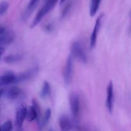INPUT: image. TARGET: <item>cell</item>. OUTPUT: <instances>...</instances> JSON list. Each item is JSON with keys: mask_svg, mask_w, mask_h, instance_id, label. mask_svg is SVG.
Masks as SVG:
<instances>
[{"mask_svg": "<svg viewBox=\"0 0 131 131\" xmlns=\"http://www.w3.org/2000/svg\"><path fill=\"white\" fill-rule=\"evenodd\" d=\"M58 0H47L46 3L44 4L43 6L40 9L39 11L38 12L36 16L35 17L33 22L30 26L31 28H33L35 27L37 24L39 23V22L43 19V17L47 15L57 3Z\"/></svg>", "mask_w": 131, "mask_h": 131, "instance_id": "1", "label": "cell"}, {"mask_svg": "<svg viewBox=\"0 0 131 131\" xmlns=\"http://www.w3.org/2000/svg\"><path fill=\"white\" fill-rule=\"evenodd\" d=\"M24 95V93L23 90L17 86H12L9 88L1 89V97H4L11 101H15L21 99Z\"/></svg>", "mask_w": 131, "mask_h": 131, "instance_id": "2", "label": "cell"}, {"mask_svg": "<svg viewBox=\"0 0 131 131\" xmlns=\"http://www.w3.org/2000/svg\"><path fill=\"white\" fill-rule=\"evenodd\" d=\"M27 119L29 122L36 120L38 123V127L40 125L42 119L41 116V110L37 100L33 99L32 101V106L29 107L27 113Z\"/></svg>", "mask_w": 131, "mask_h": 131, "instance_id": "3", "label": "cell"}, {"mask_svg": "<svg viewBox=\"0 0 131 131\" xmlns=\"http://www.w3.org/2000/svg\"><path fill=\"white\" fill-rule=\"evenodd\" d=\"M69 103L70 110L75 120H78L80 116L81 105L79 95L75 92H72L69 96Z\"/></svg>", "mask_w": 131, "mask_h": 131, "instance_id": "4", "label": "cell"}, {"mask_svg": "<svg viewBox=\"0 0 131 131\" xmlns=\"http://www.w3.org/2000/svg\"><path fill=\"white\" fill-rule=\"evenodd\" d=\"M15 33L12 30L8 29L6 27L1 26L0 28V44L1 46L10 45L14 41Z\"/></svg>", "mask_w": 131, "mask_h": 131, "instance_id": "5", "label": "cell"}, {"mask_svg": "<svg viewBox=\"0 0 131 131\" xmlns=\"http://www.w3.org/2000/svg\"><path fill=\"white\" fill-rule=\"evenodd\" d=\"M71 54L75 58H78L79 61L84 63H86L88 61L86 54L84 51V49L82 47L80 43L78 42H75L72 43L70 47Z\"/></svg>", "mask_w": 131, "mask_h": 131, "instance_id": "6", "label": "cell"}, {"mask_svg": "<svg viewBox=\"0 0 131 131\" xmlns=\"http://www.w3.org/2000/svg\"><path fill=\"white\" fill-rule=\"evenodd\" d=\"M39 71V68L38 66H35L28 69L26 71H24L20 74H16V79H15V84L19 83L26 81L29 79H33L34 77L38 74Z\"/></svg>", "mask_w": 131, "mask_h": 131, "instance_id": "7", "label": "cell"}, {"mask_svg": "<svg viewBox=\"0 0 131 131\" xmlns=\"http://www.w3.org/2000/svg\"><path fill=\"white\" fill-rule=\"evenodd\" d=\"M73 74L72 55H70L66 61L63 70V79L66 85H69L72 81Z\"/></svg>", "mask_w": 131, "mask_h": 131, "instance_id": "8", "label": "cell"}, {"mask_svg": "<svg viewBox=\"0 0 131 131\" xmlns=\"http://www.w3.org/2000/svg\"><path fill=\"white\" fill-rule=\"evenodd\" d=\"M28 110L24 105H21L18 107L15 114V125L18 129H21L23 123L26 118H27Z\"/></svg>", "mask_w": 131, "mask_h": 131, "instance_id": "9", "label": "cell"}, {"mask_svg": "<svg viewBox=\"0 0 131 131\" xmlns=\"http://www.w3.org/2000/svg\"><path fill=\"white\" fill-rule=\"evenodd\" d=\"M106 105L107 110L110 113L113 112L114 105V87L112 82H110L107 86L106 91Z\"/></svg>", "mask_w": 131, "mask_h": 131, "instance_id": "10", "label": "cell"}, {"mask_svg": "<svg viewBox=\"0 0 131 131\" xmlns=\"http://www.w3.org/2000/svg\"><path fill=\"white\" fill-rule=\"evenodd\" d=\"M103 15L102 14H101V15L99 16V17L97 18V19L96 20L94 28H93V30L92 31V35H91L90 37V46L91 49L94 48L95 46L96 45V42H97V36H98L99 31L100 28L101 26V23H102V18H103Z\"/></svg>", "mask_w": 131, "mask_h": 131, "instance_id": "11", "label": "cell"}, {"mask_svg": "<svg viewBox=\"0 0 131 131\" xmlns=\"http://www.w3.org/2000/svg\"><path fill=\"white\" fill-rule=\"evenodd\" d=\"M15 79H16V74L12 72H7L1 76L0 85L1 86H4L15 84Z\"/></svg>", "mask_w": 131, "mask_h": 131, "instance_id": "12", "label": "cell"}, {"mask_svg": "<svg viewBox=\"0 0 131 131\" xmlns=\"http://www.w3.org/2000/svg\"><path fill=\"white\" fill-rule=\"evenodd\" d=\"M39 1L40 0H30L29 1V4L26 8V10H25V12L23 13V15H22V20L25 21L29 18L31 13L34 11L35 8L38 5Z\"/></svg>", "mask_w": 131, "mask_h": 131, "instance_id": "13", "label": "cell"}, {"mask_svg": "<svg viewBox=\"0 0 131 131\" xmlns=\"http://www.w3.org/2000/svg\"><path fill=\"white\" fill-rule=\"evenodd\" d=\"M59 125L61 130H68L72 128L73 124L69 116L67 115H62L59 119Z\"/></svg>", "mask_w": 131, "mask_h": 131, "instance_id": "14", "label": "cell"}, {"mask_svg": "<svg viewBox=\"0 0 131 131\" xmlns=\"http://www.w3.org/2000/svg\"><path fill=\"white\" fill-rule=\"evenodd\" d=\"M4 61L6 63H14L18 62L23 59V55L20 54H9L4 57Z\"/></svg>", "mask_w": 131, "mask_h": 131, "instance_id": "15", "label": "cell"}, {"mask_svg": "<svg viewBox=\"0 0 131 131\" xmlns=\"http://www.w3.org/2000/svg\"><path fill=\"white\" fill-rule=\"evenodd\" d=\"M101 0H91L90 5V15L91 17H93L97 14L101 5Z\"/></svg>", "mask_w": 131, "mask_h": 131, "instance_id": "16", "label": "cell"}, {"mask_svg": "<svg viewBox=\"0 0 131 131\" xmlns=\"http://www.w3.org/2000/svg\"><path fill=\"white\" fill-rule=\"evenodd\" d=\"M40 95L42 99H47L51 95V86H50L49 83L46 81L43 82V86H42Z\"/></svg>", "mask_w": 131, "mask_h": 131, "instance_id": "17", "label": "cell"}, {"mask_svg": "<svg viewBox=\"0 0 131 131\" xmlns=\"http://www.w3.org/2000/svg\"><path fill=\"white\" fill-rule=\"evenodd\" d=\"M51 110H50V109H47V110H46V112H45L44 116H43V117L42 118V122H41V124L39 126L40 129H42L45 125H47V124H48L50 118H51Z\"/></svg>", "mask_w": 131, "mask_h": 131, "instance_id": "18", "label": "cell"}, {"mask_svg": "<svg viewBox=\"0 0 131 131\" xmlns=\"http://www.w3.org/2000/svg\"><path fill=\"white\" fill-rule=\"evenodd\" d=\"M9 8V4L7 1H1V5H0V15L1 16L6 14L8 9Z\"/></svg>", "mask_w": 131, "mask_h": 131, "instance_id": "19", "label": "cell"}, {"mask_svg": "<svg viewBox=\"0 0 131 131\" xmlns=\"http://www.w3.org/2000/svg\"><path fill=\"white\" fill-rule=\"evenodd\" d=\"M12 129L13 124L11 120H8L1 126V129L3 130H11Z\"/></svg>", "mask_w": 131, "mask_h": 131, "instance_id": "20", "label": "cell"}, {"mask_svg": "<svg viewBox=\"0 0 131 131\" xmlns=\"http://www.w3.org/2000/svg\"><path fill=\"white\" fill-rule=\"evenodd\" d=\"M72 3H68V4H67L65 5V7L63 8L62 10V13H61V17H64L67 15V14L69 13V12L70 11V8H71V6H72Z\"/></svg>", "mask_w": 131, "mask_h": 131, "instance_id": "21", "label": "cell"}, {"mask_svg": "<svg viewBox=\"0 0 131 131\" xmlns=\"http://www.w3.org/2000/svg\"><path fill=\"white\" fill-rule=\"evenodd\" d=\"M46 31H51L53 29V26H52V24H47V25L46 26Z\"/></svg>", "mask_w": 131, "mask_h": 131, "instance_id": "22", "label": "cell"}, {"mask_svg": "<svg viewBox=\"0 0 131 131\" xmlns=\"http://www.w3.org/2000/svg\"><path fill=\"white\" fill-rule=\"evenodd\" d=\"M66 0H60V4H63Z\"/></svg>", "mask_w": 131, "mask_h": 131, "instance_id": "23", "label": "cell"}, {"mask_svg": "<svg viewBox=\"0 0 131 131\" xmlns=\"http://www.w3.org/2000/svg\"><path fill=\"white\" fill-rule=\"evenodd\" d=\"M129 33H130V34H131V27H130V30H129Z\"/></svg>", "mask_w": 131, "mask_h": 131, "instance_id": "24", "label": "cell"}, {"mask_svg": "<svg viewBox=\"0 0 131 131\" xmlns=\"http://www.w3.org/2000/svg\"><path fill=\"white\" fill-rule=\"evenodd\" d=\"M45 1H47V0H45Z\"/></svg>", "mask_w": 131, "mask_h": 131, "instance_id": "25", "label": "cell"}]
</instances>
